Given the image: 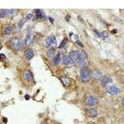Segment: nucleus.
<instances>
[{
  "mask_svg": "<svg viewBox=\"0 0 124 124\" xmlns=\"http://www.w3.org/2000/svg\"><path fill=\"white\" fill-rule=\"evenodd\" d=\"M53 62H54L55 65H58L59 63L60 62V53H58L57 55L55 56V57L53 60Z\"/></svg>",
  "mask_w": 124,
  "mask_h": 124,
  "instance_id": "obj_18",
  "label": "nucleus"
},
{
  "mask_svg": "<svg viewBox=\"0 0 124 124\" xmlns=\"http://www.w3.org/2000/svg\"><path fill=\"white\" fill-rule=\"evenodd\" d=\"M81 79L84 82L89 81L90 79V74L88 70L86 69H82L81 70Z\"/></svg>",
  "mask_w": 124,
  "mask_h": 124,
  "instance_id": "obj_4",
  "label": "nucleus"
},
{
  "mask_svg": "<svg viewBox=\"0 0 124 124\" xmlns=\"http://www.w3.org/2000/svg\"><path fill=\"white\" fill-rule=\"evenodd\" d=\"M68 18H70V16H66V17H65V19H66V20L67 21H69V19Z\"/></svg>",
  "mask_w": 124,
  "mask_h": 124,
  "instance_id": "obj_31",
  "label": "nucleus"
},
{
  "mask_svg": "<svg viewBox=\"0 0 124 124\" xmlns=\"http://www.w3.org/2000/svg\"><path fill=\"white\" fill-rule=\"evenodd\" d=\"M44 17H45V14L41 11L39 13L36 14V15L34 17V18H33V21L37 20V19H44Z\"/></svg>",
  "mask_w": 124,
  "mask_h": 124,
  "instance_id": "obj_13",
  "label": "nucleus"
},
{
  "mask_svg": "<svg viewBox=\"0 0 124 124\" xmlns=\"http://www.w3.org/2000/svg\"><path fill=\"white\" fill-rule=\"evenodd\" d=\"M87 114L91 117H94L97 115V110L95 108H88L86 110Z\"/></svg>",
  "mask_w": 124,
  "mask_h": 124,
  "instance_id": "obj_7",
  "label": "nucleus"
},
{
  "mask_svg": "<svg viewBox=\"0 0 124 124\" xmlns=\"http://www.w3.org/2000/svg\"><path fill=\"white\" fill-rule=\"evenodd\" d=\"M63 62L64 65H66V66L72 65L73 64V63H74V62L69 57H65L63 58Z\"/></svg>",
  "mask_w": 124,
  "mask_h": 124,
  "instance_id": "obj_9",
  "label": "nucleus"
},
{
  "mask_svg": "<svg viewBox=\"0 0 124 124\" xmlns=\"http://www.w3.org/2000/svg\"><path fill=\"white\" fill-rule=\"evenodd\" d=\"M48 19H49L50 21L51 22L52 24H53V21H54V20H53V19L52 18V17H48Z\"/></svg>",
  "mask_w": 124,
  "mask_h": 124,
  "instance_id": "obj_30",
  "label": "nucleus"
},
{
  "mask_svg": "<svg viewBox=\"0 0 124 124\" xmlns=\"http://www.w3.org/2000/svg\"><path fill=\"white\" fill-rule=\"evenodd\" d=\"M117 32V30H113V31H111V32L113 33V34H114V33H116Z\"/></svg>",
  "mask_w": 124,
  "mask_h": 124,
  "instance_id": "obj_32",
  "label": "nucleus"
},
{
  "mask_svg": "<svg viewBox=\"0 0 124 124\" xmlns=\"http://www.w3.org/2000/svg\"><path fill=\"white\" fill-rule=\"evenodd\" d=\"M24 79L26 81H29L31 80V78H32V74H31V72L29 70H26L24 71L23 74Z\"/></svg>",
  "mask_w": 124,
  "mask_h": 124,
  "instance_id": "obj_12",
  "label": "nucleus"
},
{
  "mask_svg": "<svg viewBox=\"0 0 124 124\" xmlns=\"http://www.w3.org/2000/svg\"><path fill=\"white\" fill-rule=\"evenodd\" d=\"M70 58L73 61V62H77L79 58V53L76 51H73L70 53Z\"/></svg>",
  "mask_w": 124,
  "mask_h": 124,
  "instance_id": "obj_6",
  "label": "nucleus"
},
{
  "mask_svg": "<svg viewBox=\"0 0 124 124\" xmlns=\"http://www.w3.org/2000/svg\"><path fill=\"white\" fill-rule=\"evenodd\" d=\"M112 82V79L110 77H108V76H105V77L103 78V79H102L101 83H102V86H105L107 84L110 83Z\"/></svg>",
  "mask_w": 124,
  "mask_h": 124,
  "instance_id": "obj_11",
  "label": "nucleus"
},
{
  "mask_svg": "<svg viewBox=\"0 0 124 124\" xmlns=\"http://www.w3.org/2000/svg\"><path fill=\"white\" fill-rule=\"evenodd\" d=\"M33 17V15L32 14H28L26 16V20H29Z\"/></svg>",
  "mask_w": 124,
  "mask_h": 124,
  "instance_id": "obj_24",
  "label": "nucleus"
},
{
  "mask_svg": "<svg viewBox=\"0 0 124 124\" xmlns=\"http://www.w3.org/2000/svg\"><path fill=\"white\" fill-rule=\"evenodd\" d=\"M94 32H95V34H96V35H97V36H98V37H100V38H102V34H100V33H99V32H98V31H96V30H94Z\"/></svg>",
  "mask_w": 124,
  "mask_h": 124,
  "instance_id": "obj_27",
  "label": "nucleus"
},
{
  "mask_svg": "<svg viewBox=\"0 0 124 124\" xmlns=\"http://www.w3.org/2000/svg\"><path fill=\"white\" fill-rule=\"evenodd\" d=\"M45 45L47 47H52L55 45L57 44V40H56L55 37L53 36H48L45 40Z\"/></svg>",
  "mask_w": 124,
  "mask_h": 124,
  "instance_id": "obj_2",
  "label": "nucleus"
},
{
  "mask_svg": "<svg viewBox=\"0 0 124 124\" xmlns=\"http://www.w3.org/2000/svg\"><path fill=\"white\" fill-rule=\"evenodd\" d=\"M98 99L94 96H89L85 100L86 105L88 106H93L98 103Z\"/></svg>",
  "mask_w": 124,
  "mask_h": 124,
  "instance_id": "obj_3",
  "label": "nucleus"
},
{
  "mask_svg": "<svg viewBox=\"0 0 124 124\" xmlns=\"http://www.w3.org/2000/svg\"><path fill=\"white\" fill-rule=\"evenodd\" d=\"M122 104H123V105H124V99H123V100H122Z\"/></svg>",
  "mask_w": 124,
  "mask_h": 124,
  "instance_id": "obj_33",
  "label": "nucleus"
},
{
  "mask_svg": "<svg viewBox=\"0 0 124 124\" xmlns=\"http://www.w3.org/2000/svg\"><path fill=\"white\" fill-rule=\"evenodd\" d=\"M10 44L12 47L15 50H19L21 48V41L17 37H14L11 39L10 40Z\"/></svg>",
  "mask_w": 124,
  "mask_h": 124,
  "instance_id": "obj_1",
  "label": "nucleus"
},
{
  "mask_svg": "<svg viewBox=\"0 0 124 124\" xmlns=\"http://www.w3.org/2000/svg\"><path fill=\"white\" fill-rule=\"evenodd\" d=\"M93 76L95 79H100L102 77V74L99 71H94L93 73Z\"/></svg>",
  "mask_w": 124,
  "mask_h": 124,
  "instance_id": "obj_16",
  "label": "nucleus"
},
{
  "mask_svg": "<svg viewBox=\"0 0 124 124\" xmlns=\"http://www.w3.org/2000/svg\"><path fill=\"white\" fill-rule=\"evenodd\" d=\"M67 41H68V40H67V39H64L63 40H62V42H61L60 45H59V48H63L64 46H65V45L67 44Z\"/></svg>",
  "mask_w": 124,
  "mask_h": 124,
  "instance_id": "obj_21",
  "label": "nucleus"
},
{
  "mask_svg": "<svg viewBox=\"0 0 124 124\" xmlns=\"http://www.w3.org/2000/svg\"><path fill=\"white\" fill-rule=\"evenodd\" d=\"M55 54V49L54 48H50L47 52V55L49 57H52Z\"/></svg>",
  "mask_w": 124,
  "mask_h": 124,
  "instance_id": "obj_20",
  "label": "nucleus"
},
{
  "mask_svg": "<svg viewBox=\"0 0 124 124\" xmlns=\"http://www.w3.org/2000/svg\"><path fill=\"white\" fill-rule=\"evenodd\" d=\"M76 63H77L78 65L80 67H85L88 65V61H87V60H78V61Z\"/></svg>",
  "mask_w": 124,
  "mask_h": 124,
  "instance_id": "obj_15",
  "label": "nucleus"
},
{
  "mask_svg": "<svg viewBox=\"0 0 124 124\" xmlns=\"http://www.w3.org/2000/svg\"><path fill=\"white\" fill-rule=\"evenodd\" d=\"M8 15V9H1L0 11V17L5 18Z\"/></svg>",
  "mask_w": 124,
  "mask_h": 124,
  "instance_id": "obj_17",
  "label": "nucleus"
},
{
  "mask_svg": "<svg viewBox=\"0 0 124 124\" xmlns=\"http://www.w3.org/2000/svg\"><path fill=\"white\" fill-rule=\"evenodd\" d=\"M12 27H7L4 30V33L6 34H9L12 32Z\"/></svg>",
  "mask_w": 124,
  "mask_h": 124,
  "instance_id": "obj_19",
  "label": "nucleus"
},
{
  "mask_svg": "<svg viewBox=\"0 0 124 124\" xmlns=\"http://www.w3.org/2000/svg\"><path fill=\"white\" fill-rule=\"evenodd\" d=\"M102 37H104V38H107L108 37V33L106 32V31H104L102 32Z\"/></svg>",
  "mask_w": 124,
  "mask_h": 124,
  "instance_id": "obj_25",
  "label": "nucleus"
},
{
  "mask_svg": "<svg viewBox=\"0 0 124 124\" xmlns=\"http://www.w3.org/2000/svg\"><path fill=\"white\" fill-rule=\"evenodd\" d=\"M76 44H78V45H79V46H81V47H83V45L82 44V43L80 42V41H79V40H76Z\"/></svg>",
  "mask_w": 124,
  "mask_h": 124,
  "instance_id": "obj_26",
  "label": "nucleus"
},
{
  "mask_svg": "<svg viewBox=\"0 0 124 124\" xmlns=\"http://www.w3.org/2000/svg\"><path fill=\"white\" fill-rule=\"evenodd\" d=\"M79 60H87V57H86V53L84 50H81L80 52H79Z\"/></svg>",
  "mask_w": 124,
  "mask_h": 124,
  "instance_id": "obj_14",
  "label": "nucleus"
},
{
  "mask_svg": "<svg viewBox=\"0 0 124 124\" xmlns=\"http://www.w3.org/2000/svg\"><path fill=\"white\" fill-rule=\"evenodd\" d=\"M33 43V38L32 36H31V34L30 33L27 34V36L26 37V39L25 40V43L27 46H30Z\"/></svg>",
  "mask_w": 124,
  "mask_h": 124,
  "instance_id": "obj_10",
  "label": "nucleus"
},
{
  "mask_svg": "<svg viewBox=\"0 0 124 124\" xmlns=\"http://www.w3.org/2000/svg\"><path fill=\"white\" fill-rule=\"evenodd\" d=\"M6 56L4 54L1 53V54H0V62H5L6 60Z\"/></svg>",
  "mask_w": 124,
  "mask_h": 124,
  "instance_id": "obj_23",
  "label": "nucleus"
},
{
  "mask_svg": "<svg viewBox=\"0 0 124 124\" xmlns=\"http://www.w3.org/2000/svg\"><path fill=\"white\" fill-rule=\"evenodd\" d=\"M8 12L9 15L14 16L16 14V10H15V9H8Z\"/></svg>",
  "mask_w": 124,
  "mask_h": 124,
  "instance_id": "obj_22",
  "label": "nucleus"
},
{
  "mask_svg": "<svg viewBox=\"0 0 124 124\" xmlns=\"http://www.w3.org/2000/svg\"><path fill=\"white\" fill-rule=\"evenodd\" d=\"M25 99H26V100H29L30 99V96L29 94H26L25 95Z\"/></svg>",
  "mask_w": 124,
  "mask_h": 124,
  "instance_id": "obj_28",
  "label": "nucleus"
},
{
  "mask_svg": "<svg viewBox=\"0 0 124 124\" xmlns=\"http://www.w3.org/2000/svg\"><path fill=\"white\" fill-rule=\"evenodd\" d=\"M3 122L4 123L8 122V119H7V118H6V117L3 118Z\"/></svg>",
  "mask_w": 124,
  "mask_h": 124,
  "instance_id": "obj_29",
  "label": "nucleus"
},
{
  "mask_svg": "<svg viewBox=\"0 0 124 124\" xmlns=\"http://www.w3.org/2000/svg\"><path fill=\"white\" fill-rule=\"evenodd\" d=\"M106 91L108 94H110L111 95H117L120 92L119 89L117 87L115 86H107L106 88Z\"/></svg>",
  "mask_w": 124,
  "mask_h": 124,
  "instance_id": "obj_5",
  "label": "nucleus"
},
{
  "mask_svg": "<svg viewBox=\"0 0 124 124\" xmlns=\"http://www.w3.org/2000/svg\"><path fill=\"white\" fill-rule=\"evenodd\" d=\"M25 57L28 60H30L34 57V52L32 49H27L24 52Z\"/></svg>",
  "mask_w": 124,
  "mask_h": 124,
  "instance_id": "obj_8",
  "label": "nucleus"
},
{
  "mask_svg": "<svg viewBox=\"0 0 124 124\" xmlns=\"http://www.w3.org/2000/svg\"><path fill=\"white\" fill-rule=\"evenodd\" d=\"M41 124H48L46 122H42Z\"/></svg>",
  "mask_w": 124,
  "mask_h": 124,
  "instance_id": "obj_34",
  "label": "nucleus"
}]
</instances>
